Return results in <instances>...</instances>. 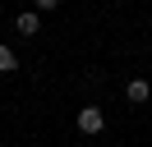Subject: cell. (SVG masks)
<instances>
[{
  "instance_id": "1",
  "label": "cell",
  "mask_w": 152,
  "mask_h": 147,
  "mask_svg": "<svg viewBox=\"0 0 152 147\" xmlns=\"http://www.w3.org/2000/svg\"><path fill=\"white\" fill-rule=\"evenodd\" d=\"M102 129H106V115H102L97 106H83V110H78V133L92 138V133H102Z\"/></svg>"
},
{
  "instance_id": "2",
  "label": "cell",
  "mask_w": 152,
  "mask_h": 147,
  "mask_svg": "<svg viewBox=\"0 0 152 147\" xmlns=\"http://www.w3.org/2000/svg\"><path fill=\"white\" fill-rule=\"evenodd\" d=\"M14 28H19V37H37V28H42V14H37V9H23V14L14 18Z\"/></svg>"
},
{
  "instance_id": "3",
  "label": "cell",
  "mask_w": 152,
  "mask_h": 147,
  "mask_svg": "<svg viewBox=\"0 0 152 147\" xmlns=\"http://www.w3.org/2000/svg\"><path fill=\"white\" fill-rule=\"evenodd\" d=\"M124 97H129V101H134V106H143V101H148V97H152V87H148V78H134V83H129V87H124Z\"/></svg>"
},
{
  "instance_id": "4",
  "label": "cell",
  "mask_w": 152,
  "mask_h": 147,
  "mask_svg": "<svg viewBox=\"0 0 152 147\" xmlns=\"http://www.w3.org/2000/svg\"><path fill=\"white\" fill-rule=\"evenodd\" d=\"M14 69H19V55H14L10 46L0 41V74H14Z\"/></svg>"
}]
</instances>
